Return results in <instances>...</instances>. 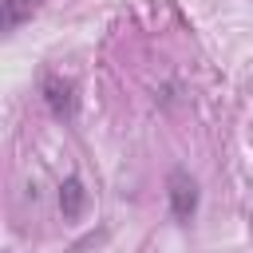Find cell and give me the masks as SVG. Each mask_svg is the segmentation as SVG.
<instances>
[{
	"mask_svg": "<svg viewBox=\"0 0 253 253\" xmlns=\"http://www.w3.org/2000/svg\"><path fill=\"white\" fill-rule=\"evenodd\" d=\"M166 198H170V213L174 221H190L198 213V182L186 170H170L166 178Z\"/></svg>",
	"mask_w": 253,
	"mask_h": 253,
	"instance_id": "1",
	"label": "cell"
},
{
	"mask_svg": "<svg viewBox=\"0 0 253 253\" xmlns=\"http://www.w3.org/2000/svg\"><path fill=\"white\" fill-rule=\"evenodd\" d=\"M43 103H47V111H51L59 123L75 119V87H71V79H63V75H43Z\"/></svg>",
	"mask_w": 253,
	"mask_h": 253,
	"instance_id": "2",
	"label": "cell"
},
{
	"mask_svg": "<svg viewBox=\"0 0 253 253\" xmlns=\"http://www.w3.org/2000/svg\"><path fill=\"white\" fill-rule=\"evenodd\" d=\"M43 8V0H0V28L4 32H16L24 20H32L36 12Z\"/></svg>",
	"mask_w": 253,
	"mask_h": 253,
	"instance_id": "3",
	"label": "cell"
},
{
	"mask_svg": "<svg viewBox=\"0 0 253 253\" xmlns=\"http://www.w3.org/2000/svg\"><path fill=\"white\" fill-rule=\"evenodd\" d=\"M83 202H87V190H83V182L71 174V178L59 186V210H63V217L75 221V217L83 213Z\"/></svg>",
	"mask_w": 253,
	"mask_h": 253,
	"instance_id": "4",
	"label": "cell"
}]
</instances>
